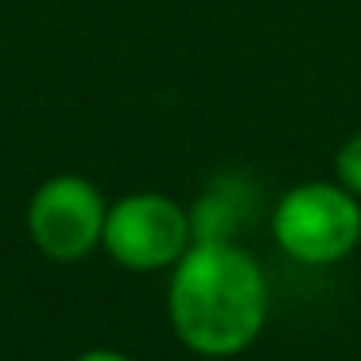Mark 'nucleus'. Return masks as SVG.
Returning <instances> with one entry per match:
<instances>
[{
  "instance_id": "obj_1",
  "label": "nucleus",
  "mask_w": 361,
  "mask_h": 361,
  "mask_svg": "<svg viewBox=\"0 0 361 361\" xmlns=\"http://www.w3.org/2000/svg\"><path fill=\"white\" fill-rule=\"evenodd\" d=\"M167 322L198 357H233L268 322V276L237 241H195L167 280Z\"/></svg>"
},
{
  "instance_id": "obj_2",
  "label": "nucleus",
  "mask_w": 361,
  "mask_h": 361,
  "mask_svg": "<svg viewBox=\"0 0 361 361\" xmlns=\"http://www.w3.org/2000/svg\"><path fill=\"white\" fill-rule=\"evenodd\" d=\"M272 241L307 268L342 264L361 245V198L338 179H307L288 187L272 206Z\"/></svg>"
},
{
  "instance_id": "obj_3",
  "label": "nucleus",
  "mask_w": 361,
  "mask_h": 361,
  "mask_svg": "<svg viewBox=\"0 0 361 361\" xmlns=\"http://www.w3.org/2000/svg\"><path fill=\"white\" fill-rule=\"evenodd\" d=\"M190 245L195 221L179 198L159 190H133L109 202L102 252L125 272H171Z\"/></svg>"
},
{
  "instance_id": "obj_5",
  "label": "nucleus",
  "mask_w": 361,
  "mask_h": 361,
  "mask_svg": "<svg viewBox=\"0 0 361 361\" xmlns=\"http://www.w3.org/2000/svg\"><path fill=\"white\" fill-rule=\"evenodd\" d=\"M334 179L342 183L350 195L361 198V128L353 136H345L342 148L334 156Z\"/></svg>"
},
{
  "instance_id": "obj_4",
  "label": "nucleus",
  "mask_w": 361,
  "mask_h": 361,
  "mask_svg": "<svg viewBox=\"0 0 361 361\" xmlns=\"http://www.w3.org/2000/svg\"><path fill=\"white\" fill-rule=\"evenodd\" d=\"M105 202L102 187L86 175H51L27 198V214L24 226L32 245L55 264H78L90 252L102 249V233H105Z\"/></svg>"
},
{
  "instance_id": "obj_6",
  "label": "nucleus",
  "mask_w": 361,
  "mask_h": 361,
  "mask_svg": "<svg viewBox=\"0 0 361 361\" xmlns=\"http://www.w3.org/2000/svg\"><path fill=\"white\" fill-rule=\"evenodd\" d=\"M74 361H133V357L121 350H109V345H97V350H82Z\"/></svg>"
}]
</instances>
